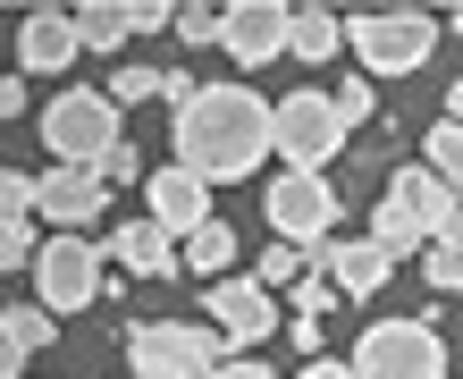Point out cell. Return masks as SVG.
<instances>
[{
    "label": "cell",
    "mask_w": 463,
    "mask_h": 379,
    "mask_svg": "<svg viewBox=\"0 0 463 379\" xmlns=\"http://www.w3.org/2000/svg\"><path fill=\"white\" fill-rule=\"evenodd\" d=\"M9 110H25V85H17V76H0V118H9Z\"/></svg>",
    "instance_id": "obj_36"
},
{
    "label": "cell",
    "mask_w": 463,
    "mask_h": 379,
    "mask_svg": "<svg viewBox=\"0 0 463 379\" xmlns=\"http://www.w3.org/2000/svg\"><path fill=\"white\" fill-rule=\"evenodd\" d=\"M203 312H211V329H220L236 355L279 329V295L253 287V279H211V287H203Z\"/></svg>",
    "instance_id": "obj_9"
},
{
    "label": "cell",
    "mask_w": 463,
    "mask_h": 379,
    "mask_svg": "<svg viewBox=\"0 0 463 379\" xmlns=\"http://www.w3.org/2000/svg\"><path fill=\"white\" fill-rule=\"evenodd\" d=\"M371 245H379V253H388V261H404V253H421V245H430V236H421V220H413V211H404V203L388 194V203H379V211H371Z\"/></svg>",
    "instance_id": "obj_20"
},
{
    "label": "cell",
    "mask_w": 463,
    "mask_h": 379,
    "mask_svg": "<svg viewBox=\"0 0 463 379\" xmlns=\"http://www.w3.org/2000/svg\"><path fill=\"white\" fill-rule=\"evenodd\" d=\"M144 203H152V228L169 236H194L203 220H220V211H211V185L203 177H185V169H160V177H144Z\"/></svg>",
    "instance_id": "obj_13"
},
{
    "label": "cell",
    "mask_w": 463,
    "mask_h": 379,
    "mask_svg": "<svg viewBox=\"0 0 463 379\" xmlns=\"http://www.w3.org/2000/svg\"><path fill=\"white\" fill-rule=\"evenodd\" d=\"M127 25H135V34H160V25H177V9H160V0H127Z\"/></svg>",
    "instance_id": "obj_31"
},
{
    "label": "cell",
    "mask_w": 463,
    "mask_h": 379,
    "mask_svg": "<svg viewBox=\"0 0 463 379\" xmlns=\"http://www.w3.org/2000/svg\"><path fill=\"white\" fill-rule=\"evenodd\" d=\"M295 279H304V245H261L253 287H269V295H279V287H295Z\"/></svg>",
    "instance_id": "obj_23"
},
{
    "label": "cell",
    "mask_w": 463,
    "mask_h": 379,
    "mask_svg": "<svg viewBox=\"0 0 463 379\" xmlns=\"http://www.w3.org/2000/svg\"><path fill=\"white\" fill-rule=\"evenodd\" d=\"M101 253H110V261L127 270V279H169V270H177V245H169V236H160L152 220H127V228L110 236V245H101Z\"/></svg>",
    "instance_id": "obj_16"
},
{
    "label": "cell",
    "mask_w": 463,
    "mask_h": 379,
    "mask_svg": "<svg viewBox=\"0 0 463 379\" xmlns=\"http://www.w3.org/2000/svg\"><path fill=\"white\" fill-rule=\"evenodd\" d=\"M101 93H110V110H135V101H152V93H160V68H135V60H127Z\"/></svg>",
    "instance_id": "obj_24"
},
{
    "label": "cell",
    "mask_w": 463,
    "mask_h": 379,
    "mask_svg": "<svg viewBox=\"0 0 463 379\" xmlns=\"http://www.w3.org/2000/svg\"><path fill=\"white\" fill-rule=\"evenodd\" d=\"M269 152L287 160V169H329V160L345 152V127L329 110V93H287V101H269Z\"/></svg>",
    "instance_id": "obj_6"
},
{
    "label": "cell",
    "mask_w": 463,
    "mask_h": 379,
    "mask_svg": "<svg viewBox=\"0 0 463 379\" xmlns=\"http://www.w3.org/2000/svg\"><path fill=\"white\" fill-rule=\"evenodd\" d=\"M101 203H110V185H101L93 169H51V177H34V211L60 236H85L101 220Z\"/></svg>",
    "instance_id": "obj_12"
},
{
    "label": "cell",
    "mask_w": 463,
    "mask_h": 379,
    "mask_svg": "<svg viewBox=\"0 0 463 379\" xmlns=\"http://www.w3.org/2000/svg\"><path fill=\"white\" fill-rule=\"evenodd\" d=\"M345 51L363 60V76H413L439 51V17L421 9H345Z\"/></svg>",
    "instance_id": "obj_3"
},
{
    "label": "cell",
    "mask_w": 463,
    "mask_h": 379,
    "mask_svg": "<svg viewBox=\"0 0 463 379\" xmlns=\"http://www.w3.org/2000/svg\"><path fill=\"white\" fill-rule=\"evenodd\" d=\"M329 110H337V127L354 135V127H363V118H371V76H345V85L329 93Z\"/></svg>",
    "instance_id": "obj_25"
},
{
    "label": "cell",
    "mask_w": 463,
    "mask_h": 379,
    "mask_svg": "<svg viewBox=\"0 0 463 379\" xmlns=\"http://www.w3.org/2000/svg\"><path fill=\"white\" fill-rule=\"evenodd\" d=\"M194 93H203V85H194V76H177V68H169V76H160V101H169V110H185V101H194Z\"/></svg>",
    "instance_id": "obj_33"
},
{
    "label": "cell",
    "mask_w": 463,
    "mask_h": 379,
    "mask_svg": "<svg viewBox=\"0 0 463 379\" xmlns=\"http://www.w3.org/2000/svg\"><path fill=\"white\" fill-rule=\"evenodd\" d=\"M211 379H269V363H253V355H228V363L211 371Z\"/></svg>",
    "instance_id": "obj_34"
},
{
    "label": "cell",
    "mask_w": 463,
    "mask_h": 379,
    "mask_svg": "<svg viewBox=\"0 0 463 379\" xmlns=\"http://www.w3.org/2000/svg\"><path fill=\"white\" fill-rule=\"evenodd\" d=\"M0 337H9L17 355H43V346L60 337V320H51L43 304H0Z\"/></svg>",
    "instance_id": "obj_21"
},
{
    "label": "cell",
    "mask_w": 463,
    "mask_h": 379,
    "mask_svg": "<svg viewBox=\"0 0 463 379\" xmlns=\"http://www.w3.org/2000/svg\"><path fill=\"white\" fill-rule=\"evenodd\" d=\"M287 51L295 60H312V68H329L337 51H345V25H337V9H287Z\"/></svg>",
    "instance_id": "obj_17"
},
{
    "label": "cell",
    "mask_w": 463,
    "mask_h": 379,
    "mask_svg": "<svg viewBox=\"0 0 463 379\" xmlns=\"http://www.w3.org/2000/svg\"><path fill=\"white\" fill-rule=\"evenodd\" d=\"M304 270H312V279H329L337 295H379L396 261L379 253L371 236H363V245H345V236H320V245H304Z\"/></svg>",
    "instance_id": "obj_11"
},
{
    "label": "cell",
    "mask_w": 463,
    "mask_h": 379,
    "mask_svg": "<svg viewBox=\"0 0 463 379\" xmlns=\"http://www.w3.org/2000/svg\"><path fill=\"white\" fill-rule=\"evenodd\" d=\"M354 379H447V337L439 320H371L345 355Z\"/></svg>",
    "instance_id": "obj_4"
},
{
    "label": "cell",
    "mask_w": 463,
    "mask_h": 379,
    "mask_svg": "<svg viewBox=\"0 0 463 379\" xmlns=\"http://www.w3.org/2000/svg\"><path fill=\"white\" fill-rule=\"evenodd\" d=\"M220 51L236 68H261L287 51V0H236V9H220Z\"/></svg>",
    "instance_id": "obj_10"
},
{
    "label": "cell",
    "mask_w": 463,
    "mask_h": 379,
    "mask_svg": "<svg viewBox=\"0 0 463 379\" xmlns=\"http://www.w3.org/2000/svg\"><path fill=\"white\" fill-rule=\"evenodd\" d=\"M177 34L185 43H220V9H177Z\"/></svg>",
    "instance_id": "obj_32"
},
{
    "label": "cell",
    "mask_w": 463,
    "mask_h": 379,
    "mask_svg": "<svg viewBox=\"0 0 463 379\" xmlns=\"http://www.w3.org/2000/svg\"><path fill=\"white\" fill-rule=\"evenodd\" d=\"M295 379H354V371H345V363H329V355H312V363L295 371Z\"/></svg>",
    "instance_id": "obj_35"
},
{
    "label": "cell",
    "mask_w": 463,
    "mask_h": 379,
    "mask_svg": "<svg viewBox=\"0 0 463 379\" xmlns=\"http://www.w3.org/2000/svg\"><path fill=\"white\" fill-rule=\"evenodd\" d=\"M295 312H304V320L337 312V287H329V279H312V270H304V279H295Z\"/></svg>",
    "instance_id": "obj_29"
},
{
    "label": "cell",
    "mask_w": 463,
    "mask_h": 379,
    "mask_svg": "<svg viewBox=\"0 0 463 379\" xmlns=\"http://www.w3.org/2000/svg\"><path fill=\"white\" fill-rule=\"evenodd\" d=\"M17 60L34 68V76H51V68H68L76 60V25H68V9H34L17 25Z\"/></svg>",
    "instance_id": "obj_15"
},
{
    "label": "cell",
    "mask_w": 463,
    "mask_h": 379,
    "mask_svg": "<svg viewBox=\"0 0 463 379\" xmlns=\"http://www.w3.org/2000/svg\"><path fill=\"white\" fill-rule=\"evenodd\" d=\"M421 160H430V177H463V127L455 118H439V127H430V144H421Z\"/></svg>",
    "instance_id": "obj_22"
},
{
    "label": "cell",
    "mask_w": 463,
    "mask_h": 379,
    "mask_svg": "<svg viewBox=\"0 0 463 379\" xmlns=\"http://www.w3.org/2000/svg\"><path fill=\"white\" fill-rule=\"evenodd\" d=\"M0 379H25V355H17L9 337H0Z\"/></svg>",
    "instance_id": "obj_37"
},
{
    "label": "cell",
    "mask_w": 463,
    "mask_h": 379,
    "mask_svg": "<svg viewBox=\"0 0 463 379\" xmlns=\"http://www.w3.org/2000/svg\"><path fill=\"white\" fill-rule=\"evenodd\" d=\"M236 346L211 320H135L127 329V379H211Z\"/></svg>",
    "instance_id": "obj_2"
},
{
    "label": "cell",
    "mask_w": 463,
    "mask_h": 379,
    "mask_svg": "<svg viewBox=\"0 0 463 379\" xmlns=\"http://www.w3.org/2000/svg\"><path fill=\"white\" fill-rule=\"evenodd\" d=\"M93 177H101V185H127V177H144V160H135V144H127V135H118V144L93 160Z\"/></svg>",
    "instance_id": "obj_26"
},
{
    "label": "cell",
    "mask_w": 463,
    "mask_h": 379,
    "mask_svg": "<svg viewBox=\"0 0 463 379\" xmlns=\"http://www.w3.org/2000/svg\"><path fill=\"white\" fill-rule=\"evenodd\" d=\"M177 261L194 270V279H228V261H236V228H228V220H203L194 236H177Z\"/></svg>",
    "instance_id": "obj_19"
},
{
    "label": "cell",
    "mask_w": 463,
    "mask_h": 379,
    "mask_svg": "<svg viewBox=\"0 0 463 379\" xmlns=\"http://www.w3.org/2000/svg\"><path fill=\"white\" fill-rule=\"evenodd\" d=\"M68 25H76V51H118V43H135L127 0H76V9H68Z\"/></svg>",
    "instance_id": "obj_18"
},
{
    "label": "cell",
    "mask_w": 463,
    "mask_h": 379,
    "mask_svg": "<svg viewBox=\"0 0 463 379\" xmlns=\"http://www.w3.org/2000/svg\"><path fill=\"white\" fill-rule=\"evenodd\" d=\"M43 144H51V160H60V169H93V160L118 144L110 93H101V85H68V93L43 110Z\"/></svg>",
    "instance_id": "obj_5"
},
{
    "label": "cell",
    "mask_w": 463,
    "mask_h": 379,
    "mask_svg": "<svg viewBox=\"0 0 463 379\" xmlns=\"http://www.w3.org/2000/svg\"><path fill=\"white\" fill-rule=\"evenodd\" d=\"M337 220H345L337 177H312V169L269 177V228H279L287 245H320V236H337Z\"/></svg>",
    "instance_id": "obj_7"
},
{
    "label": "cell",
    "mask_w": 463,
    "mask_h": 379,
    "mask_svg": "<svg viewBox=\"0 0 463 379\" xmlns=\"http://www.w3.org/2000/svg\"><path fill=\"white\" fill-rule=\"evenodd\" d=\"M388 194H396V203L421 220V236H430V245H455V228H463V203H455V185H447V177H430V169H404V177L388 185Z\"/></svg>",
    "instance_id": "obj_14"
},
{
    "label": "cell",
    "mask_w": 463,
    "mask_h": 379,
    "mask_svg": "<svg viewBox=\"0 0 463 379\" xmlns=\"http://www.w3.org/2000/svg\"><path fill=\"white\" fill-rule=\"evenodd\" d=\"M421 270H430V287H439V295H455V279H463V253H455V245H421Z\"/></svg>",
    "instance_id": "obj_27"
},
{
    "label": "cell",
    "mask_w": 463,
    "mask_h": 379,
    "mask_svg": "<svg viewBox=\"0 0 463 379\" xmlns=\"http://www.w3.org/2000/svg\"><path fill=\"white\" fill-rule=\"evenodd\" d=\"M34 211V177L25 169H0V220H25Z\"/></svg>",
    "instance_id": "obj_28"
},
{
    "label": "cell",
    "mask_w": 463,
    "mask_h": 379,
    "mask_svg": "<svg viewBox=\"0 0 463 379\" xmlns=\"http://www.w3.org/2000/svg\"><path fill=\"white\" fill-rule=\"evenodd\" d=\"M34 261V228L25 220H0V270H25Z\"/></svg>",
    "instance_id": "obj_30"
},
{
    "label": "cell",
    "mask_w": 463,
    "mask_h": 379,
    "mask_svg": "<svg viewBox=\"0 0 463 379\" xmlns=\"http://www.w3.org/2000/svg\"><path fill=\"white\" fill-rule=\"evenodd\" d=\"M177 169L203 177V185H236L269 160V101L244 93V85H203L194 101L177 110Z\"/></svg>",
    "instance_id": "obj_1"
},
{
    "label": "cell",
    "mask_w": 463,
    "mask_h": 379,
    "mask_svg": "<svg viewBox=\"0 0 463 379\" xmlns=\"http://www.w3.org/2000/svg\"><path fill=\"white\" fill-rule=\"evenodd\" d=\"M34 287H43V312H85L101 295V245H85V236L34 245Z\"/></svg>",
    "instance_id": "obj_8"
}]
</instances>
